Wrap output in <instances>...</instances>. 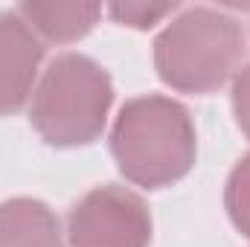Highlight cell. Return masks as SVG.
<instances>
[{"mask_svg":"<svg viewBox=\"0 0 250 247\" xmlns=\"http://www.w3.org/2000/svg\"><path fill=\"white\" fill-rule=\"evenodd\" d=\"M111 154L128 184L143 189L178 184L198 157L189 111L169 96L128 99L111 128Z\"/></svg>","mask_w":250,"mask_h":247,"instance_id":"obj_1","label":"cell"},{"mask_svg":"<svg viewBox=\"0 0 250 247\" xmlns=\"http://www.w3.org/2000/svg\"><path fill=\"white\" fill-rule=\"evenodd\" d=\"M242 56V23L209 6L181 12L154 41V67L160 82L181 93L218 90L239 73Z\"/></svg>","mask_w":250,"mask_h":247,"instance_id":"obj_2","label":"cell"},{"mask_svg":"<svg viewBox=\"0 0 250 247\" xmlns=\"http://www.w3.org/2000/svg\"><path fill=\"white\" fill-rule=\"evenodd\" d=\"M114 105V82L99 62L64 53L35 84L29 123L47 145L79 148L102 137Z\"/></svg>","mask_w":250,"mask_h":247,"instance_id":"obj_3","label":"cell"},{"mask_svg":"<svg viewBox=\"0 0 250 247\" xmlns=\"http://www.w3.org/2000/svg\"><path fill=\"white\" fill-rule=\"evenodd\" d=\"M67 239L73 247H148L151 212L125 186H96L70 209Z\"/></svg>","mask_w":250,"mask_h":247,"instance_id":"obj_4","label":"cell"},{"mask_svg":"<svg viewBox=\"0 0 250 247\" xmlns=\"http://www.w3.org/2000/svg\"><path fill=\"white\" fill-rule=\"evenodd\" d=\"M41 59V38L18 12H0V117L18 114L29 102L38 84Z\"/></svg>","mask_w":250,"mask_h":247,"instance_id":"obj_5","label":"cell"},{"mask_svg":"<svg viewBox=\"0 0 250 247\" xmlns=\"http://www.w3.org/2000/svg\"><path fill=\"white\" fill-rule=\"evenodd\" d=\"M0 247H62V224L47 204L9 198L0 204Z\"/></svg>","mask_w":250,"mask_h":247,"instance_id":"obj_6","label":"cell"},{"mask_svg":"<svg viewBox=\"0 0 250 247\" xmlns=\"http://www.w3.org/2000/svg\"><path fill=\"white\" fill-rule=\"evenodd\" d=\"M15 12L38 38L70 44L84 38L96 26L102 6L99 3H21Z\"/></svg>","mask_w":250,"mask_h":247,"instance_id":"obj_7","label":"cell"},{"mask_svg":"<svg viewBox=\"0 0 250 247\" xmlns=\"http://www.w3.org/2000/svg\"><path fill=\"white\" fill-rule=\"evenodd\" d=\"M224 206H227V215H230L233 227L250 239V154H245L233 166V172L227 178Z\"/></svg>","mask_w":250,"mask_h":247,"instance_id":"obj_8","label":"cell"},{"mask_svg":"<svg viewBox=\"0 0 250 247\" xmlns=\"http://www.w3.org/2000/svg\"><path fill=\"white\" fill-rule=\"evenodd\" d=\"M172 12H178V3H114L108 6V15L131 29H148L154 23H160L163 18H169Z\"/></svg>","mask_w":250,"mask_h":247,"instance_id":"obj_9","label":"cell"},{"mask_svg":"<svg viewBox=\"0 0 250 247\" xmlns=\"http://www.w3.org/2000/svg\"><path fill=\"white\" fill-rule=\"evenodd\" d=\"M233 114H236V125L242 128V134L250 140V64L239 67V73L233 76Z\"/></svg>","mask_w":250,"mask_h":247,"instance_id":"obj_10","label":"cell"}]
</instances>
